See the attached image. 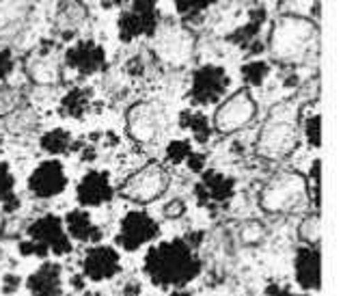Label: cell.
<instances>
[{"instance_id": "ab89813d", "label": "cell", "mask_w": 356, "mask_h": 296, "mask_svg": "<svg viewBox=\"0 0 356 296\" xmlns=\"http://www.w3.org/2000/svg\"><path fill=\"white\" fill-rule=\"evenodd\" d=\"M268 296H302V294H296V292H291L289 288H283V286H270Z\"/></svg>"}, {"instance_id": "7bdbcfd3", "label": "cell", "mask_w": 356, "mask_h": 296, "mask_svg": "<svg viewBox=\"0 0 356 296\" xmlns=\"http://www.w3.org/2000/svg\"><path fill=\"white\" fill-rule=\"evenodd\" d=\"M85 296H104V294H99V292H87Z\"/></svg>"}, {"instance_id": "f35d334b", "label": "cell", "mask_w": 356, "mask_h": 296, "mask_svg": "<svg viewBox=\"0 0 356 296\" xmlns=\"http://www.w3.org/2000/svg\"><path fill=\"white\" fill-rule=\"evenodd\" d=\"M17 288H19V277H15V274H5L3 277V292L13 294Z\"/></svg>"}, {"instance_id": "277c9868", "label": "cell", "mask_w": 356, "mask_h": 296, "mask_svg": "<svg viewBox=\"0 0 356 296\" xmlns=\"http://www.w3.org/2000/svg\"><path fill=\"white\" fill-rule=\"evenodd\" d=\"M307 201V182L300 173L294 171L277 173L259 193V208L268 215H287L294 210H302Z\"/></svg>"}, {"instance_id": "484cf974", "label": "cell", "mask_w": 356, "mask_h": 296, "mask_svg": "<svg viewBox=\"0 0 356 296\" xmlns=\"http://www.w3.org/2000/svg\"><path fill=\"white\" fill-rule=\"evenodd\" d=\"M244 82L248 87H261L266 82L268 74H270V63L268 61H250V63H244L242 70H240Z\"/></svg>"}, {"instance_id": "cb8c5ba5", "label": "cell", "mask_w": 356, "mask_h": 296, "mask_svg": "<svg viewBox=\"0 0 356 296\" xmlns=\"http://www.w3.org/2000/svg\"><path fill=\"white\" fill-rule=\"evenodd\" d=\"M179 125L184 130H191L193 139L201 145H205L209 139H212V125H209V119L205 113L201 111H184L179 115Z\"/></svg>"}, {"instance_id": "4fadbf2b", "label": "cell", "mask_w": 356, "mask_h": 296, "mask_svg": "<svg viewBox=\"0 0 356 296\" xmlns=\"http://www.w3.org/2000/svg\"><path fill=\"white\" fill-rule=\"evenodd\" d=\"M125 125H128V134L136 143H152L160 132V113L154 104L138 102L128 111Z\"/></svg>"}, {"instance_id": "9c48e42d", "label": "cell", "mask_w": 356, "mask_h": 296, "mask_svg": "<svg viewBox=\"0 0 356 296\" xmlns=\"http://www.w3.org/2000/svg\"><path fill=\"white\" fill-rule=\"evenodd\" d=\"M257 115V104L250 95V91L242 89L236 91L232 98H227L225 102H220V107L216 109L214 115V128L220 134H232L242 130L244 125H248Z\"/></svg>"}, {"instance_id": "8992f818", "label": "cell", "mask_w": 356, "mask_h": 296, "mask_svg": "<svg viewBox=\"0 0 356 296\" xmlns=\"http://www.w3.org/2000/svg\"><path fill=\"white\" fill-rule=\"evenodd\" d=\"M169 188V173L166 169L158 162H149L147 166H143L140 171L130 176L121 186V197H125L132 203L147 205L162 197Z\"/></svg>"}, {"instance_id": "d6986e66", "label": "cell", "mask_w": 356, "mask_h": 296, "mask_svg": "<svg viewBox=\"0 0 356 296\" xmlns=\"http://www.w3.org/2000/svg\"><path fill=\"white\" fill-rule=\"evenodd\" d=\"M37 0H0V37H15L35 11Z\"/></svg>"}, {"instance_id": "8fae6325", "label": "cell", "mask_w": 356, "mask_h": 296, "mask_svg": "<svg viewBox=\"0 0 356 296\" xmlns=\"http://www.w3.org/2000/svg\"><path fill=\"white\" fill-rule=\"evenodd\" d=\"M160 236V225L143 210H132L123 219L119 227L117 242L123 247V251H136L147 242L156 240Z\"/></svg>"}, {"instance_id": "5bb4252c", "label": "cell", "mask_w": 356, "mask_h": 296, "mask_svg": "<svg viewBox=\"0 0 356 296\" xmlns=\"http://www.w3.org/2000/svg\"><path fill=\"white\" fill-rule=\"evenodd\" d=\"M195 195L203 205H225L236 195V180L220 171H205L195 186Z\"/></svg>"}, {"instance_id": "ba28073f", "label": "cell", "mask_w": 356, "mask_h": 296, "mask_svg": "<svg viewBox=\"0 0 356 296\" xmlns=\"http://www.w3.org/2000/svg\"><path fill=\"white\" fill-rule=\"evenodd\" d=\"M229 87H232V78H229L227 70L207 63L193 74L191 102L195 107H214L227 95Z\"/></svg>"}, {"instance_id": "d6a6232c", "label": "cell", "mask_w": 356, "mask_h": 296, "mask_svg": "<svg viewBox=\"0 0 356 296\" xmlns=\"http://www.w3.org/2000/svg\"><path fill=\"white\" fill-rule=\"evenodd\" d=\"M191 154H193V147L188 141H171L169 147H166V162L181 164L191 158Z\"/></svg>"}, {"instance_id": "9a60e30c", "label": "cell", "mask_w": 356, "mask_h": 296, "mask_svg": "<svg viewBox=\"0 0 356 296\" xmlns=\"http://www.w3.org/2000/svg\"><path fill=\"white\" fill-rule=\"evenodd\" d=\"M121 270V258L113 247H93L82 260V272L91 281L113 279Z\"/></svg>"}, {"instance_id": "7402d4cb", "label": "cell", "mask_w": 356, "mask_h": 296, "mask_svg": "<svg viewBox=\"0 0 356 296\" xmlns=\"http://www.w3.org/2000/svg\"><path fill=\"white\" fill-rule=\"evenodd\" d=\"M266 24V9L264 7H255L248 11V22L244 26H240L236 33H232L227 39L236 44L242 50H248V46H259V33L261 26Z\"/></svg>"}, {"instance_id": "ac0fdd59", "label": "cell", "mask_w": 356, "mask_h": 296, "mask_svg": "<svg viewBox=\"0 0 356 296\" xmlns=\"http://www.w3.org/2000/svg\"><path fill=\"white\" fill-rule=\"evenodd\" d=\"M26 74L37 84H54L60 78V63L56 61L54 44H41L26 59Z\"/></svg>"}, {"instance_id": "44dd1931", "label": "cell", "mask_w": 356, "mask_h": 296, "mask_svg": "<svg viewBox=\"0 0 356 296\" xmlns=\"http://www.w3.org/2000/svg\"><path fill=\"white\" fill-rule=\"evenodd\" d=\"M65 231L67 236L80 242H99L102 240V229L93 223L91 215L85 210H72L65 217Z\"/></svg>"}, {"instance_id": "8d00e7d4", "label": "cell", "mask_w": 356, "mask_h": 296, "mask_svg": "<svg viewBox=\"0 0 356 296\" xmlns=\"http://www.w3.org/2000/svg\"><path fill=\"white\" fill-rule=\"evenodd\" d=\"M186 212V203L181 199H173L164 205V217L166 219H179Z\"/></svg>"}, {"instance_id": "f1b7e54d", "label": "cell", "mask_w": 356, "mask_h": 296, "mask_svg": "<svg viewBox=\"0 0 356 296\" xmlns=\"http://www.w3.org/2000/svg\"><path fill=\"white\" fill-rule=\"evenodd\" d=\"M305 182H307V190H309V199L320 210V203H322V162L320 160L311 164L309 178Z\"/></svg>"}, {"instance_id": "e0dca14e", "label": "cell", "mask_w": 356, "mask_h": 296, "mask_svg": "<svg viewBox=\"0 0 356 296\" xmlns=\"http://www.w3.org/2000/svg\"><path fill=\"white\" fill-rule=\"evenodd\" d=\"M294 270H296V281L302 290H320L322 286V256L320 247L302 244L296 251L294 260Z\"/></svg>"}, {"instance_id": "60d3db41", "label": "cell", "mask_w": 356, "mask_h": 296, "mask_svg": "<svg viewBox=\"0 0 356 296\" xmlns=\"http://www.w3.org/2000/svg\"><path fill=\"white\" fill-rule=\"evenodd\" d=\"M125 3H128V0H104V7H121L123 9Z\"/></svg>"}, {"instance_id": "4316f807", "label": "cell", "mask_w": 356, "mask_h": 296, "mask_svg": "<svg viewBox=\"0 0 356 296\" xmlns=\"http://www.w3.org/2000/svg\"><path fill=\"white\" fill-rule=\"evenodd\" d=\"M85 17V13H82V7L76 5V3H67L63 5L60 11H58V29L65 31V37H70V33L76 31L78 22Z\"/></svg>"}, {"instance_id": "4dcf8cb0", "label": "cell", "mask_w": 356, "mask_h": 296, "mask_svg": "<svg viewBox=\"0 0 356 296\" xmlns=\"http://www.w3.org/2000/svg\"><path fill=\"white\" fill-rule=\"evenodd\" d=\"M302 132L311 147L322 145V117L318 113H311L302 119Z\"/></svg>"}, {"instance_id": "3957f363", "label": "cell", "mask_w": 356, "mask_h": 296, "mask_svg": "<svg viewBox=\"0 0 356 296\" xmlns=\"http://www.w3.org/2000/svg\"><path fill=\"white\" fill-rule=\"evenodd\" d=\"M300 109L294 102H281L268 113L257 139V152L266 160H283L298 147Z\"/></svg>"}, {"instance_id": "6da1fadb", "label": "cell", "mask_w": 356, "mask_h": 296, "mask_svg": "<svg viewBox=\"0 0 356 296\" xmlns=\"http://www.w3.org/2000/svg\"><path fill=\"white\" fill-rule=\"evenodd\" d=\"M201 260L195 249L181 238L166 240L149 249L145 256V274L154 286L184 288L199 277Z\"/></svg>"}, {"instance_id": "e575fe53", "label": "cell", "mask_w": 356, "mask_h": 296, "mask_svg": "<svg viewBox=\"0 0 356 296\" xmlns=\"http://www.w3.org/2000/svg\"><path fill=\"white\" fill-rule=\"evenodd\" d=\"M19 104V93L11 87H0V117L13 113Z\"/></svg>"}, {"instance_id": "5b68a950", "label": "cell", "mask_w": 356, "mask_h": 296, "mask_svg": "<svg viewBox=\"0 0 356 296\" xmlns=\"http://www.w3.org/2000/svg\"><path fill=\"white\" fill-rule=\"evenodd\" d=\"M17 249L22 256L37 258H46L50 253L67 256V253H72V238L67 236L63 219H58L56 215H46L26 227V240L19 242Z\"/></svg>"}, {"instance_id": "b9f144b4", "label": "cell", "mask_w": 356, "mask_h": 296, "mask_svg": "<svg viewBox=\"0 0 356 296\" xmlns=\"http://www.w3.org/2000/svg\"><path fill=\"white\" fill-rule=\"evenodd\" d=\"M171 296H193V294L188 292V290H184V288H173Z\"/></svg>"}, {"instance_id": "ffe728a7", "label": "cell", "mask_w": 356, "mask_h": 296, "mask_svg": "<svg viewBox=\"0 0 356 296\" xmlns=\"http://www.w3.org/2000/svg\"><path fill=\"white\" fill-rule=\"evenodd\" d=\"M60 266L54 262H44L31 277L26 279V288L33 296H60L63 294V277Z\"/></svg>"}, {"instance_id": "1f68e13d", "label": "cell", "mask_w": 356, "mask_h": 296, "mask_svg": "<svg viewBox=\"0 0 356 296\" xmlns=\"http://www.w3.org/2000/svg\"><path fill=\"white\" fill-rule=\"evenodd\" d=\"M218 0H175V9L181 17H195L214 7Z\"/></svg>"}, {"instance_id": "836d02e7", "label": "cell", "mask_w": 356, "mask_h": 296, "mask_svg": "<svg viewBox=\"0 0 356 296\" xmlns=\"http://www.w3.org/2000/svg\"><path fill=\"white\" fill-rule=\"evenodd\" d=\"M264 236H266V227L259 221H246L240 229V238L248 247L259 244L264 240Z\"/></svg>"}, {"instance_id": "7c38bea8", "label": "cell", "mask_w": 356, "mask_h": 296, "mask_svg": "<svg viewBox=\"0 0 356 296\" xmlns=\"http://www.w3.org/2000/svg\"><path fill=\"white\" fill-rule=\"evenodd\" d=\"M67 188V173L58 160H44L29 176V190L37 199H52Z\"/></svg>"}, {"instance_id": "d4e9b609", "label": "cell", "mask_w": 356, "mask_h": 296, "mask_svg": "<svg viewBox=\"0 0 356 296\" xmlns=\"http://www.w3.org/2000/svg\"><path fill=\"white\" fill-rule=\"evenodd\" d=\"M41 150L48 152V154H65L70 147H72V137L67 130H63V128H56V130H50L46 132L44 137H41Z\"/></svg>"}, {"instance_id": "52a82bcc", "label": "cell", "mask_w": 356, "mask_h": 296, "mask_svg": "<svg viewBox=\"0 0 356 296\" xmlns=\"http://www.w3.org/2000/svg\"><path fill=\"white\" fill-rule=\"evenodd\" d=\"M160 24L158 0H132L128 9H123L119 15V39L123 44L138 37H154Z\"/></svg>"}, {"instance_id": "2e32d148", "label": "cell", "mask_w": 356, "mask_h": 296, "mask_svg": "<svg viewBox=\"0 0 356 296\" xmlns=\"http://www.w3.org/2000/svg\"><path fill=\"white\" fill-rule=\"evenodd\" d=\"M113 195L115 190L106 171H89L76 188V199L82 208H97L102 203H108Z\"/></svg>"}, {"instance_id": "f546056e", "label": "cell", "mask_w": 356, "mask_h": 296, "mask_svg": "<svg viewBox=\"0 0 356 296\" xmlns=\"http://www.w3.org/2000/svg\"><path fill=\"white\" fill-rule=\"evenodd\" d=\"M13 188H15V180H13L11 169L5 160H0V203L11 205L17 201L13 195Z\"/></svg>"}, {"instance_id": "d590c367", "label": "cell", "mask_w": 356, "mask_h": 296, "mask_svg": "<svg viewBox=\"0 0 356 296\" xmlns=\"http://www.w3.org/2000/svg\"><path fill=\"white\" fill-rule=\"evenodd\" d=\"M15 70V56L9 48H0V82H5Z\"/></svg>"}, {"instance_id": "7a4b0ae2", "label": "cell", "mask_w": 356, "mask_h": 296, "mask_svg": "<svg viewBox=\"0 0 356 296\" xmlns=\"http://www.w3.org/2000/svg\"><path fill=\"white\" fill-rule=\"evenodd\" d=\"M320 46V29L302 15H281L275 20L268 39V50L272 61L283 65H298L318 52Z\"/></svg>"}, {"instance_id": "83f0119b", "label": "cell", "mask_w": 356, "mask_h": 296, "mask_svg": "<svg viewBox=\"0 0 356 296\" xmlns=\"http://www.w3.org/2000/svg\"><path fill=\"white\" fill-rule=\"evenodd\" d=\"M298 236L305 244H311L316 247L320 244V236H322V223H320V215H313V217H307L300 227H298Z\"/></svg>"}, {"instance_id": "74e56055", "label": "cell", "mask_w": 356, "mask_h": 296, "mask_svg": "<svg viewBox=\"0 0 356 296\" xmlns=\"http://www.w3.org/2000/svg\"><path fill=\"white\" fill-rule=\"evenodd\" d=\"M186 164H188V169L191 171H197V173H201L203 171V166H205V156L203 154H191V158L186 160Z\"/></svg>"}, {"instance_id": "603a6c76", "label": "cell", "mask_w": 356, "mask_h": 296, "mask_svg": "<svg viewBox=\"0 0 356 296\" xmlns=\"http://www.w3.org/2000/svg\"><path fill=\"white\" fill-rule=\"evenodd\" d=\"M93 100V89L89 87H74L72 91L65 93V98L60 100L58 113L63 117H72V119H82L87 115L89 107Z\"/></svg>"}, {"instance_id": "30bf717a", "label": "cell", "mask_w": 356, "mask_h": 296, "mask_svg": "<svg viewBox=\"0 0 356 296\" xmlns=\"http://www.w3.org/2000/svg\"><path fill=\"white\" fill-rule=\"evenodd\" d=\"M63 68L76 72L80 78H87L106 70V50L93 39H80L65 50Z\"/></svg>"}]
</instances>
